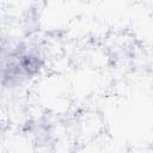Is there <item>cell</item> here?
<instances>
[{"instance_id":"1","label":"cell","mask_w":153,"mask_h":153,"mask_svg":"<svg viewBox=\"0 0 153 153\" xmlns=\"http://www.w3.org/2000/svg\"><path fill=\"white\" fill-rule=\"evenodd\" d=\"M14 50L17 53L19 66L27 79L35 76L41 72L44 65V60L38 53L33 50H27L24 45H17Z\"/></svg>"}]
</instances>
